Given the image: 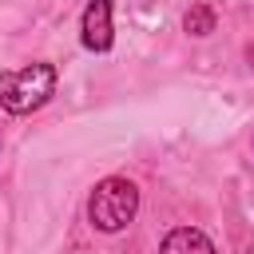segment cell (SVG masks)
<instances>
[{
  "instance_id": "cell-1",
  "label": "cell",
  "mask_w": 254,
  "mask_h": 254,
  "mask_svg": "<svg viewBox=\"0 0 254 254\" xmlns=\"http://www.w3.org/2000/svg\"><path fill=\"white\" fill-rule=\"evenodd\" d=\"M135 210H139V187L131 179H123V175L99 179L95 190H91V198H87V218L103 234H115V230L131 226Z\"/></svg>"
},
{
  "instance_id": "cell-3",
  "label": "cell",
  "mask_w": 254,
  "mask_h": 254,
  "mask_svg": "<svg viewBox=\"0 0 254 254\" xmlns=\"http://www.w3.org/2000/svg\"><path fill=\"white\" fill-rule=\"evenodd\" d=\"M79 40L87 52H111V0H87L83 20H79Z\"/></svg>"
},
{
  "instance_id": "cell-6",
  "label": "cell",
  "mask_w": 254,
  "mask_h": 254,
  "mask_svg": "<svg viewBox=\"0 0 254 254\" xmlns=\"http://www.w3.org/2000/svg\"><path fill=\"white\" fill-rule=\"evenodd\" d=\"M250 254H254V250H250Z\"/></svg>"
},
{
  "instance_id": "cell-4",
  "label": "cell",
  "mask_w": 254,
  "mask_h": 254,
  "mask_svg": "<svg viewBox=\"0 0 254 254\" xmlns=\"http://www.w3.org/2000/svg\"><path fill=\"white\" fill-rule=\"evenodd\" d=\"M159 254H218V250H214V242H210L198 226H175V230L163 238Z\"/></svg>"
},
{
  "instance_id": "cell-5",
  "label": "cell",
  "mask_w": 254,
  "mask_h": 254,
  "mask_svg": "<svg viewBox=\"0 0 254 254\" xmlns=\"http://www.w3.org/2000/svg\"><path fill=\"white\" fill-rule=\"evenodd\" d=\"M183 28H187L190 36H210V32H214V12H210L206 4H194V8L183 16Z\"/></svg>"
},
{
  "instance_id": "cell-2",
  "label": "cell",
  "mask_w": 254,
  "mask_h": 254,
  "mask_svg": "<svg viewBox=\"0 0 254 254\" xmlns=\"http://www.w3.org/2000/svg\"><path fill=\"white\" fill-rule=\"evenodd\" d=\"M56 91V67L52 64H24L16 71H0V107L12 115L40 111Z\"/></svg>"
}]
</instances>
